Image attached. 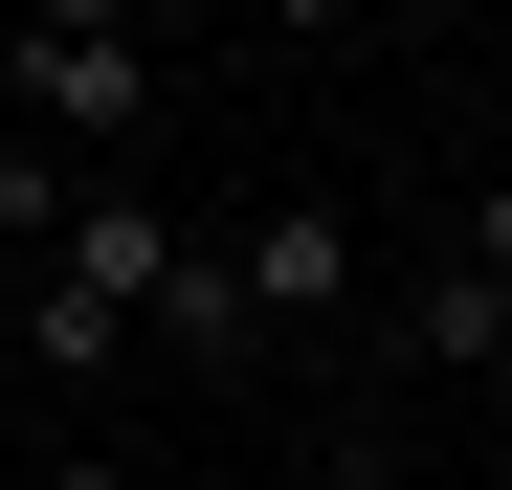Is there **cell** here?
<instances>
[{"mask_svg":"<svg viewBox=\"0 0 512 490\" xmlns=\"http://www.w3.org/2000/svg\"><path fill=\"white\" fill-rule=\"evenodd\" d=\"M0 312H23V357H45V379H134V335H112L90 290H45V268H23V290H0Z\"/></svg>","mask_w":512,"mask_h":490,"instance_id":"cell-6","label":"cell"},{"mask_svg":"<svg viewBox=\"0 0 512 490\" xmlns=\"http://www.w3.org/2000/svg\"><path fill=\"white\" fill-rule=\"evenodd\" d=\"M223 268H245V335L290 357V335H334V312H357V201H334V179H290L268 223L223 245Z\"/></svg>","mask_w":512,"mask_h":490,"instance_id":"cell-2","label":"cell"},{"mask_svg":"<svg viewBox=\"0 0 512 490\" xmlns=\"http://www.w3.org/2000/svg\"><path fill=\"white\" fill-rule=\"evenodd\" d=\"M0 112H23L45 156L112 179V156L156 134V45H134V23H23V45H0Z\"/></svg>","mask_w":512,"mask_h":490,"instance_id":"cell-1","label":"cell"},{"mask_svg":"<svg viewBox=\"0 0 512 490\" xmlns=\"http://www.w3.org/2000/svg\"><path fill=\"white\" fill-rule=\"evenodd\" d=\"M23 23H134V0H23Z\"/></svg>","mask_w":512,"mask_h":490,"instance_id":"cell-10","label":"cell"},{"mask_svg":"<svg viewBox=\"0 0 512 490\" xmlns=\"http://www.w3.org/2000/svg\"><path fill=\"white\" fill-rule=\"evenodd\" d=\"M67 179H90V156H45V134H23V112H0V268H23V245H45V223H67Z\"/></svg>","mask_w":512,"mask_h":490,"instance_id":"cell-7","label":"cell"},{"mask_svg":"<svg viewBox=\"0 0 512 490\" xmlns=\"http://www.w3.org/2000/svg\"><path fill=\"white\" fill-rule=\"evenodd\" d=\"M468 245H490V268H512V179H468Z\"/></svg>","mask_w":512,"mask_h":490,"instance_id":"cell-9","label":"cell"},{"mask_svg":"<svg viewBox=\"0 0 512 490\" xmlns=\"http://www.w3.org/2000/svg\"><path fill=\"white\" fill-rule=\"evenodd\" d=\"M179 245H201V223L156 201V179H67V223L23 245V268H45V290H90L112 335H134V312H156V268H179Z\"/></svg>","mask_w":512,"mask_h":490,"instance_id":"cell-3","label":"cell"},{"mask_svg":"<svg viewBox=\"0 0 512 490\" xmlns=\"http://www.w3.org/2000/svg\"><path fill=\"white\" fill-rule=\"evenodd\" d=\"M134 357H268V335H245V268H223V245H179V268H156V312H134Z\"/></svg>","mask_w":512,"mask_h":490,"instance_id":"cell-5","label":"cell"},{"mask_svg":"<svg viewBox=\"0 0 512 490\" xmlns=\"http://www.w3.org/2000/svg\"><path fill=\"white\" fill-rule=\"evenodd\" d=\"M245 23H268V45H334V23H379V0H245Z\"/></svg>","mask_w":512,"mask_h":490,"instance_id":"cell-8","label":"cell"},{"mask_svg":"<svg viewBox=\"0 0 512 490\" xmlns=\"http://www.w3.org/2000/svg\"><path fill=\"white\" fill-rule=\"evenodd\" d=\"M0 290H23V268H0Z\"/></svg>","mask_w":512,"mask_h":490,"instance_id":"cell-11","label":"cell"},{"mask_svg":"<svg viewBox=\"0 0 512 490\" xmlns=\"http://www.w3.org/2000/svg\"><path fill=\"white\" fill-rule=\"evenodd\" d=\"M401 335H423V357H446V379H512V268H490V245H468V223H446V268H423V290H401Z\"/></svg>","mask_w":512,"mask_h":490,"instance_id":"cell-4","label":"cell"}]
</instances>
